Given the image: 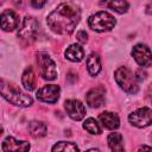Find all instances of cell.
Here are the masks:
<instances>
[{
	"mask_svg": "<svg viewBox=\"0 0 152 152\" xmlns=\"http://www.w3.org/2000/svg\"><path fill=\"white\" fill-rule=\"evenodd\" d=\"M83 127H84L86 131H88V132L91 133V134H100V133H101V128H100L99 124H97V122L95 121V119H93V118L87 119V120L84 121V124H83Z\"/></svg>",
	"mask_w": 152,
	"mask_h": 152,
	"instance_id": "obj_21",
	"label": "cell"
},
{
	"mask_svg": "<svg viewBox=\"0 0 152 152\" xmlns=\"http://www.w3.org/2000/svg\"><path fill=\"white\" fill-rule=\"evenodd\" d=\"M88 23H89V26L91 30L97 31V32H103V31H108L114 27L115 18L112 14H109L108 12L101 11V12H97L94 15H91L89 18Z\"/></svg>",
	"mask_w": 152,
	"mask_h": 152,
	"instance_id": "obj_3",
	"label": "cell"
},
{
	"mask_svg": "<svg viewBox=\"0 0 152 152\" xmlns=\"http://www.w3.org/2000/svg\"><path fill=\"white\" fill-rule=\"evenodd\" d=\"M139 150H152V147H148V146H141V147H139Z\"/></svg>",
	"mask_w": 152,
	"mask_h": 152,
	"instance_id": "obj_27",
	"label": "cell"
},
{
	"mask_svg": "<svg viewBox=\"0 0 152 152\" xmlns=\"http://www.w3.org/2000/svg\"><path fill=\"white\" fill-rule=\"evenodd\" d=\"M128 120L132 125L140 127V128L152 125V109H150L147 107L139 108L135 112L129 114Z\"/></svg>",
	"mask_w": 152,
	"mask_h": 152,
	"instance_id": "obj_7",
	"label": "cell"
},
{
	"mask_svg": "<svg viewBox=\"0 0 152 152\" xmlns=\"http://www.w3.org/2000/svg\"><path fill=\"white\" fill-rule=\"evenodd\" d=\"M132 56L134 57L135 62L141 66H150L152 64V52L144 44L135 45L132 50Z\"/></svg>",
	"mask_w": 152,
	"mask_h": 152,
	"instance_id": "obj_8",
	"label": "cell"
},
{
	"mask_svg": "<svg viewBox=\"0 0 152 152\" xmlns=\"http://www.w3.org/2000/svg\"><path fill=\"white\" fill-rule=\"evenodd\" d=\"M64 107L68 115L76 121L83 119L86 115V108L78 100H66L64 102Z\"/></svg>",
	"mask_w": 152,
	"mask_h": 152,
	"instance_id": "obj_10",
	"label": "cell"
},
{
	"mask_svg": "<svg viewBox=\"0 0 152 152\" xmlns=\"http://www.w3.org/2000/svg\"><path fill=\"white\" fill-rule=\"evenodd\" d=\"M13 2L18 6V7H21L24 5V0H13Z\"/></svg>",
	"mask_w": 152,
	"mask_h": 152,
	"instance_id": "obj_26",
	"label": "cell"
},
{
	"mask_svg": "<svg viewBox=\"0 0 152 152\" xmlns=\"http://www.w3.org/2000/svg\"><path fill=\"white\" fill-rule=\"evenodd\" d=\"M115 80L118 84L128 94H135L139 89L134 75L126 66H121L115 71Z\"/></svg>",
	"mask_w": 152,
	"mask_h": 152,
	"instance_id": "obj_4",
	"label": "cell"
},
{
	"mask_svg": "<svg viewBox=\"0 0 152 152\" xmlns=\"http://www.w3.org/2000/svg\"><path fill=\"white\" fill-rule=\"evenodd\" d=\"M84 56V51L83 49L77 45V44H72L70 45L66 50H65V57L69 59V61H72V62H80L82 61Z\"/></svg>",
	"mask_w": 152,
	"mask_h": 152,
	"instance_id": "obj_16",
	"label": "cell"
},
{
	"mask_svg": "<svg viewBox=\"0 0 152 152\" xmlns=\"http://www.w3.org/2000/svg\"><path fill=\"white\" fill-rule=\"evenodd\" d=\"M146 13L147 14H152V1H150L146 6Z\"/></svg>",
	"mask_w": 152,
	"mask_h": 152,
	"instance_id": "obj_25",
	"label": "cell"
},
{
	"mask_svg": "<svg viewBox=\"0 0 152 152\" xmlns=\"http://www.w3.org/2000/svg\"><path fill=\"white\" fill-rule=\"evenodd\" d=\"M19 25V17L12 10H5L1 13V27L4 31H13Z\"/></svg>",
	"mask_w": 152,
	"mask_h": 152,
	"instance_id": "obj_11",
	"label": "cell"
},
{
	"mask_svg": "<svg viewBox=\"0 0 152 152\" xmlns=\"http://www.w3.org/2000/svg\"><path fill=\"white\" fill-rule=\"evenodd\" d=\"M87 68H88V71L91 76H95L100 72L101 63H100V57L96 53L89 55V57L87 58Z\"/></svg>",
	"mask_w": 152,
	"mask_h": 152,
	"instance_id": "obj_17",
	"label": "cell"
},
{
	"mask_svg": "<svg viewBox=\"0 0 152 152\" xmlns=\"http://www.w3.org/2000/svg\"><path fill=\"white\" fill-rule=\"evenodd\" d=\"M21 82H23L24 87L27 90H33L36 88V75H34V72H33L31 66H28L24 71L23 77H21Z\"/></svg>",
	"mask_w": 152,
	"mask_h": 152,
	"instance_id": "obj_18",
	"label": "cell"
},
{
	"mask_svg": "<svg viewBox=\"0 0 152 152\" xmlns=\"http://www.w3.org/2000/svg\"><path fill=\"white\" fill-rule=\"evenodd\" d=\"M28 131L32 137L42 138L46 134V125L42 121H32L28 125Z\"/></svg>",
	"mask_w": 152,
	"mask_h": 152,
	"instance_id": "obj_19",
	"label": "cell"
},
{
	"mask_svg": "<svg viewBox=\"0 0 152 152\" xmlns=\"http://www.w3.org/2000/svg\"><path fill=\"white\" fill-rule=\"evenodd\" d=\"M46 0H31V5L34 7V8H40L45 5Z\"/></svg>",
	"mask_w": 152,
	"mask_h": 152,
	"instance_id": "obj_24",
	"label": "cell"
},
{
	"mask_svg": "<svg viewBox=\"0 0 152 152\" xmlns=\"http://www.w3.org/2000/svg\"><path fill=\"white\" fill-rule=\"evenodd\" d=\"M37 65L39 69V74L43 78L49 80V81L56 78V76H57L56 65L48 53L39 52L37 55Z\"/></svg>",
	"mask_w": 152,
	"mask_h": 152,
	"instance_id": "obj_5",
	"label": "cell"
},
{
	"mask_svg": "<svg viewBox=\"0 0 152 152\" xmlns=\"http://www.w3.org/2000/svg\"><path fill=\"white\" fill-rule=\"evenodd\" d=\"M78 147L76 146V144L74 142H65V141H61L58 144H56L52 147V151H77Z\"/></svg>",
	"mask_w": 152,
	"mask_h": 152,
	"instance_id": "obj_22",
	"label": "cell"
},
{
	"mask_svg": "<svg viewBox=\"0 0 152 152\" xmlns=\"http://www.w3.org/2000/svg\"><path fill=\"white\" fill-rule=\"evenodd\" d=\"M76 37H77V40L80 42V43H86L87 42V37H88V34L86 33V31H78L77 32V34H76Z\"/></svg>",
	"mask_w": 152,
	"mask_h": 152,
	"instance_id": "obj_23",
	"label": "cell"
},
{
	"mask_svg": "<svg viewBox=\"0 0 152 152\" xmlns=\"http://www.w3.org/2000/svg\"><path fill=\"white\" fill-rule=\"evenodd\" d=\"M100 121L102 122V125L108 128V129H116L119 126H120V120H119V116L114 113H110V112H104L102 114H100L99 116Z\"/></svg>",
	"mask_w": 152,
	"mask_h": 152,
	"instance_id": "obj_14",
	"label": "cell"
},
{
	"mask_svg": "<svg viewBox=\"0 0 152 152\" xmlns=\"http://www.w3.org/2000/svg\"><path fill=\"white\" fill-rule=\"evenodd\" d=\"M1 94L2 96L11 103L19 106V107H28L32 104L31 96L21 93L19 89L14 88L13 86H10L5 82V80L1 81Z\"/></svg>",
	"mask_w": 152,
	"mask_h": 152,
	"instance_id": "obj_2",
	"label": "cell"
},
{
	"mask_svg": "<svg viewBox=\"0 0 152 152\" xmlns=\"http://www.w3.org/2000/svg\"><path fill=\"white\" fill-rule=\"evenodd\" d=\"M2 151H27L30 148V144L26 141H19L15 140L13 137H8L4 140Z\"/></svg>",
	"mask_w": 152,
	"mask_h": 152,
	"instance_id": "obj_13",
	"label": "cell"
},
{
	"mask_svg": "<svg viewBox=\"0 0 152 152\" xmlns=\"http://www.w3.org/2000/svg\"><path fill=\"white\" fill-rule=\"evenodd\" d=\"M101 5L118 13H125L128 10V4L126 0H103L101 1Z\"/></svg>",
	"mask_w": 152,
	"mask_h": 152,
	"instance_id": "obj_15",
	"label": "cell"
},
{
	"mask_svg": "<svg viewBox=\"0 0 152 152\" xmlns=\"http://www.w3.org/2000/svg\"><path fill=\"white\" fill-rule=\"evenodd\" d=\"M80 20V10L70 4H62L52 11L46 23L49 27L59 34H69L74 31Z\"/></svg>",
	"mask_w": 152,
	"mask_h": 152,
	"instance_id": "obj_1",
	"label": "cell"
},
{
	"mask_svg": "<svg viewBox=\"0 0 152 152\" xmlns=\"http://www.w3.org/2000/svg\"><path fill=\"white\" fill-rule=\"evenodd\" d=\"M38 28H39V24L38 21L33 18V17H26L19 28L18 36L25 40V42H33L36 39V36L38 33Z\"/></svg>",
	"mask_w": 152,
	"mask_h": 152,
	"instance_id": "obj_6",
	"label": "cell"
},
{
	"mask_svg": "<svg viewBox=\"0 0 152 152\" xmlns=\"http://www.w3.org/2000/svg\"><path fill=\"white\" fill-rule=\"evenodd\" d=\"M107 141L112 151H124L122 135L120 133H110L108 135Z\"/></svg>",
	"mask_w": 152,
	"mask_h": 152,
	"instance_id": "obj_20",
	"label": "cell"
},
{
	"mask_svg": "<svg viewBox=\"0 0 152 152\" xmlns=\"http://www.w3.org/2000/svg\"><path fill=\"white\" fill-rule=\"evenodd\" d=\"M87 103L91 107V108H99L103 104L104 102V88L102 87H97L91 89L88 94H87Z\"/></svg>",
	"mask_w": 152,
	"mask_h": 152,
	"instance_id": "obj_12",
	"label": "cell"
},
{
	"mask_svg": "<svg viewBox=\"0 0 152 152\" xmlns=\"http://www.w3.org/2000/svg\"><path fill=\"white\" fill-rule=\"evenodd\" d=\"M36 95H37V99L43 101V102L55 103L59 97V87L55 86V84L44 86L43 88H40L37 91Z\"/></svg>",
	"mask_w": 152,
	"mask_h": 152,
	"instance_id": "obj_9",
	"label": "cell"
}]
</instances>
